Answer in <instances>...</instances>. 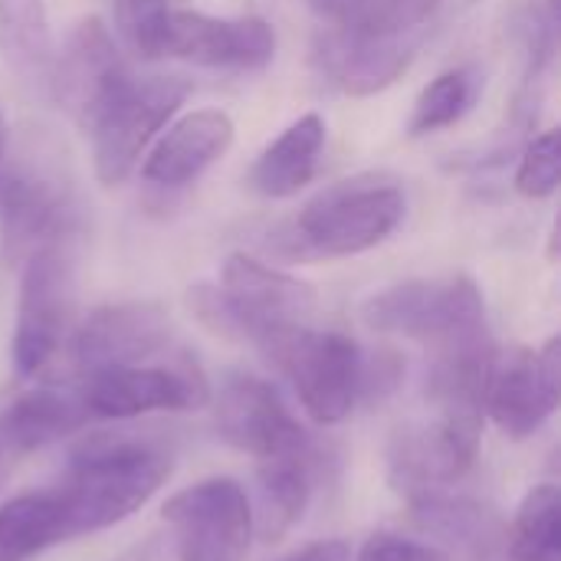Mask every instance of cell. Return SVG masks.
<instances>
[{"instance_id": "1", "label": "cell", "mask_w": 561, "mask_h": 561, "mask_svg": "<svg viewBox=\"0 0 561 561\" xmlns=\"http://www.w3.org/2000/svg\"><path fill=\"white\" fill-rule=\"evenodd\" d=\"M174 473L171 450L141 434H92L85 437L56 486H49L59 503L69 542L112 529L135 516Z\"/></svg>"}, {"instance_id": "2", "label": "cell", "mask_w": 561, "mask_h": 561, "mask_svg": "<svg viewBox=\"0 0 561 561\" xmlns=\"http://www.w3.org/2000/svg\"><path fill=\"white\" fill-rule=\"evenodd\" d=\"M408 214L401 184L388 174H355L319 191L279 233L293 260H342L385 243Z\"/></svg>"}, {"instance_id": "3", "label": "cell", "mask_w": 561, "mask_h": 561, "mask_svg": "<svg viewBox=\"0 0 561 561\" xmlns=\"http://www.w3.org/2000/svg\"><path fill=\"white\" fill-rule=\"evenodd\" d=\"M187 306L207 332L260 348L276 329L299 325L312 316L316 289L256 256L230 253L220 286H191Z\"/></svg>"}, {"instance_id": "4", "label": "cell", "mask_w": 561, "mask_h": 561, "mask_svg": "<svg viewBox=\"0 0 561 561\" xmlns=\"http://www.w3.org/2000/svg\"><path fill=\"white\" fill-rule=\"evenodd\" d=\"M66 154L49 135H26L0 181V253L23 263L36 250L69 240L79 220Z\"/></svg>"}, {"instance_id": "5", "label": "cell", "mask_w": 561, "mask_h": 561, "mask_svg": "<svg viewBox=\"0 0 561 561\" xmlns=\"http://www.w3.org/2000/svg\"><path fill=\"white\" fill-rule=\"evenodd\" d=\"M362 322L381 335L411 339L434 358L493 345L483 293L463 273L388 286L362 306Z\"/></svg>"}, {"instance_id": "6", "label": "cell", "mask_w": 561, "mask_h": 561, "mask_svg": "<svg viewBox=\"0 0 561 561\" xmlns=\"http://www.w3.org/2000/svg\"><path fill=\"white\" fill-rule=\"evenodd\" d=\"M118 26L145 59H184L210 69H263L276 56V33L263 16H210L168 3Z\"/></svg>"}, {"instance_id": "7", "label": "cell", "mask_w": 561, "mask_h": 561, "mask_svg": "<svg viewBox=\"0 0 561 561\" xmlns=\"http://www.w3.org/2000/svg\"><path fill=\"white\" fill-rule=\"evenodd\" d=\"M260 352L293 381L302 411L322 427L342 424L362 401L365 352L345 332L283 325L260 342Z\"/></svg>"}, {"instance_id": "8", "label": "cell", "mask_w": 561, "mask_h": 561, "mask_svg": "<svg viewBox=\"0 0 561 561\" xmlns=\"http://www.w3.org/2000/svg\"><path fill=\"white\" fill-rule=\"evenodd\" d=\"M191 95L184 76H131L99 102L85 118V135L92 141V168L99 184H122L141 161L154 135L174 118V112Z\"/></svg>"}, {"instance_id": "9", "label": "cell", "mask_w": 561, "mask_h": 561, "mask_svg": "<svg viewBox=\"0 0 561 561\" xmlns=\"http://www.w3.org/2000/svg\"><path fill=\"white\" fill-rule=\"evenodd\" d=\"M16 296L13 368L20 378L43 375L76 325V260L69 240L49 243L26 256Z\"/></svg>"}, {"instance_id": "10", "label": "cell", "mask_w": 561, "mask_h": 561, "mask_svg": "<svg viewBox=\"0 0 561 561\" xmlns=\"http://www.w3.org/2000/svg\"><path fill=\"white\" fill-rule=\"evenodd\" d=\"M79 398L92 421H131L154 411H201L214 391L197 358L171 348L145 365L85 375Z\"/></svg>"}, {"instance_id": "11", "label": "cell", "mask_w": 561, "mask_h": 561, "mask_svg": "<svg viewBox=\"0 0 561 561\" xmlns=\"http://www.w3.org/2000/svg\"><path fill=\"white\" fill-rule=\"evenodd\" d=\"M161 519L171 526L178 561H247L253 549V503L230 477H207L174 493Z\"/></svg>"}, {"instance_id": "12", "label": "cell", "mask_w": 561, "mask_h": 561, "mask_svg": "<svg viewBox=\"0 0 561 561\" xmlns=\"http://www.w3.org/2000/svg\"><path fill=\"white\" fill-rule=\"evenodd\" d=\"M210 404L220 440L240 454H250L253 460L316 454L312 434L286 408L283 394L256 375H227L220 394L210 398Z\"/></svg>"}, {"instance_id": "13", "label": "cell", "mask_w": 561, "mask_h": 561, "mask_svg": "<svg viewBox=\"0 0 561 561\" xmlns=\"http://www.w3.org/2000/svg\"><path fill=\"white\" fill-rule=\"evenodd\" d=\"M480 440L483 421L477 417L440 414L431 424H404L388 440V480L404 500L427 490H447L473 470Z\"/></svg>"}, {"instance_id": "14", "label": "cell", "mask_w": 561, "mask_h": 561, "mask_svg": "<svg viewBox=\"0 0 561 561\" xmlns=\"http://www.w3.org/2000/svg\"><path fill=\"white\" fill-rule=\"evenodd\" d=\"M66 345L82 378L105 368L145 365L171 352V319L158 302H105L72 325Z\"/></svg>"}, {"instance_id": "15", "label": "cell", "mask_w": 561, "mask_h": 561, "mask_svg": "<svg viewBox=\"0 0 561 561\" xmlns=\"http://www.w3.org/2000/svg\"><path fill=\"white\" fill-rule=\"evenodd\" d=\"M561 394V342L549 339L539 352L513 348L496 355L486 391V417L510 437L526 440L546 427Z\"/></svg>"}, {"instance_id": "16", "label": "cell", "mask_w": 561, "mask_h": 561, "mask_svg": "<svg viewBox=\"0 0 561 561\" xmlns=\"http://www.w3.org/2000/svg\"><path fill=\"white\" fill-rule=\"evenodd\" d=\"M125 62L108 26L99 16L82 20L62 49L53 56L46 95L79 125L99 108V102L125 79Z\"/></svg>"}, {"instance_id": "17", "label": "cell", "mask_w": 561, "mask_h": 561, "mask_svg": "<svg viewBox=\"0 0 561 561\" xmlns=\"http://www.w3.org/2000/svg\"><path fill=\"white\" fill-rule=\"evenodd\" d=\"M417 43L404 36H371L339 26H322L312 39V56L322 76L348 95H375L394 85L411 59Z\"/></svg>"}, {"instance_id": "18", "label": "cell", "mask_w": 561, "mask_h": 561, "mask_svg": "<svg viewBox=\"0 0 561 561\" xmlns=\"http://www.w3.org/2000/svg\"><path fill=\"white\" fill-rule=\"evenodd\" d=\"M411 526L437 549H457L473 561H506V523L500 513L470 496H450L447 490H427L408 496Z\"/></svg>"}, {"instance_id": "19", "label": "cell", "mask_w": 561, "mask_h": 561, "mask_svg": "<svg viewBox=\"0 0 561 561\" xmlns=\"http://www.w3.org/2000/svg\"><path fill=\"white\" fill-rule=\"evenodd\" d=\"M237 138V125L220 108H197L181 115L145 158L141 178L161 191H181L214 168Z\"/></svg>"}, {"instance_id": "20", "label": "cell", "mask_w": 561, "mask_h": 561, "mask_svg": "<svg viewBox=\"0 0 561 561\" xmlns=\"http://www.w3.org/2000/svg\"><path fill=\"white\" fill-rule=\"evenodd\" d=\"M316 454H293L256 460V506L253 533L260 542H283L306 516L312 500Z\"/></svg>"}, {"instance_id": "21", "label": "cell", "mask_w": 561, "mask_h": 561, "mask_svg": "<svg viewBox=\"0 0 561 561\" xmlns=\"http://www.w3.org/2000/svg\"><path fill=\"white\" fill-rule=\"evenodd\" d=\"M92 414L85 411L79 391H59V388H33L10 401V408L0 414V437L13 457L43 450L49 444L66 440L69 434H79Z\"/></svg>"}, {"instance_id": "22", "label": "cell", "mask_w": 561, "mask_h": 561, "mask_svg": "<svg viewBox=\"0 0 561 561\" xmlns=\"http://www.w3.org/2000/svg\"><path fill=\"white\" fill-rule=\"evenodd\" d=\"M322 148H325L322 115L309 112L296 118L273 145L263 148V154L250 168V187L273 201L296 197L316 178Z\"/></svg>"}, {"instance_id": "23", "label": "cell", "mask_w": 561, "mask_h": 561, "mask_svg": "<svg viewBox=\"0 0 561 561\" xmlns=\"http://www.w3.org/2000/svg\"><path fill=\"white\" fill-rule=\"evenodd\" d=\"M0 53L23 85L46 95L56 46L43 0H0Z\"/></svg>"}, {"instance_id": "24", "label": "cell", "mask_w": 561, "mask_h": 561, "mask_svg": "<svg viewBox=\"0 0 561 561\" xmlns=\"http://www.w3.org/2000/svg\"><path fill=\"white\" fill-rule=\"evenodd\" d=\"M62 542H69V533L49 490L13 496L0 506V561H30Z\"/></svg>"}, {"instance_id": "25", "label": "cell", "mask_w": 561, "mask_h": 561, "mask_svg": "<svg viewBox=\"0 0 561 561\" xmlns=\"http://www.w3.org/2000/svg\"><path fill=\"white\" fill-rule=\"evenodd\" d=\"M506 561H561V493L539 483L519 503L506 526Z\"/></svg>"}, {"instance_id": "26", "label": "cell", "mask_w": 561, "mask_h": 561, "mask_svg": "<svg viewBox=\"0 0 561 561\" xmlns=\"http://www.w3.org/2000/svg\"><path fill=\"white\" fill-rule=\"evenodd\" d=\"M440 0H312V10L339 30L371 36H404L417 30Z\"/></svg>"}, {"instance_id": "27", "label": "cell", "mask_w": 561, "mask_h": 561, "mask_svg": "<svg viewBox=\"0 0 561 561\" xmlns=\"http://www.w3.org/2000/svg\"><path fill=\"white\" fill-rule=\"evenodd\" d=\"M473 99H477V76L470 69L460 66V69L440 72L421 89L414 112L408 118V135L424 138L440 128H450L473 108Z\"/></svg>"}, {"instance_id": "28", "label": "cell", "mask_w": 561, "mask_h": 561, "mask_svg": "<svg viewBox=\"0 0 561 561\" xmlns=\"http://www.w3.org/2000/svg\"><path fill=\"white\" fill-rule=\"evenodd\" d=\"M561 181V138L556 128L536 135L519 161L516 171V191L529 201H542L552 197L559 191Z\"/></svg>"}, {"instance_id": "29", "label": "cell", "mask_w": 561, "mask_h": 561, "mask_svg": "<svg viewBox=\"0 0 561 561\" xmlns=\"http://www.w3.org/2000/svg\"><path fill=\"white\" fill-rule=\"evenodd\" d=\"M355 561H454L450 552L421 542V539H408V536H394V533H375Z\"/></svg>"}, {"instance_id": "30", "label": "cell", "mask_w": 561, "mask_h": 561, "mask_svg": "<svg viewBox=\"0 0 561 561\" xmlns=\"http://www.w3.org/2000/svg\"><path fill=\"white\" fill-rule=\"evenodd\" d=\"M283 561H355L352 559V546L342 539H322L312 546H302L299 552L286 556Z\"/></svg>"}, {"instance_id": "31", "label": "cell", "mask_w": 561, "mask_h": 561, "mask_svg": "<svg viewBox=\"0 0 561 561\" xmlns=\"http://www.w3.org/2000/svg\"><path fill=\"white\" fill-rule=\"evenodd\" d=\"M171 0H115V10H118V23L145 13V10H154V7H168Z\"/></svg>"}, {"instance_id": "32", "label": "cell", "mask_w": 561, "mask_h": 561, "mask_svg": "<svg viewBox=\"0 0 561 561\" xmlns=\"http://www.w3.org/2000/svg\"><path fill=\"white\" fill-rule=\"evenodd\" d=\"M154 549H158V542H154V539H145V542H138V546L125 549L118 559H112V561H151L154 559Z\"/></svg>"}, {"instance_id": "33", "label": "cell", "mask_w": 561, "mask_h": 561, "mask_svg": "<svg viewBox=\"0 0 561 561\" xmlns=\"http://www.w3.org/2000/svg\"><path fill=\"white\" fill-rule=\"evenodd\" d=\"M7 141H10V131H7V118L0 112V181H3V164H7Z\"/></svg>"}, {"instance_id": "34", "label": "cell", "mask_w": 561, "mask_h": 561, "mask_svg": "<svg viewBox=\"0 0 561 561\" xmlns=\"http://www.w3.org/2000/svg\"><path fill=\"white\" fill-rule=\"evenodd\" d=\"M10 463H13V454L7 450V444H3V437H0V483H3V477H7V470H10Z\"/></svg>"}]
</instances>
